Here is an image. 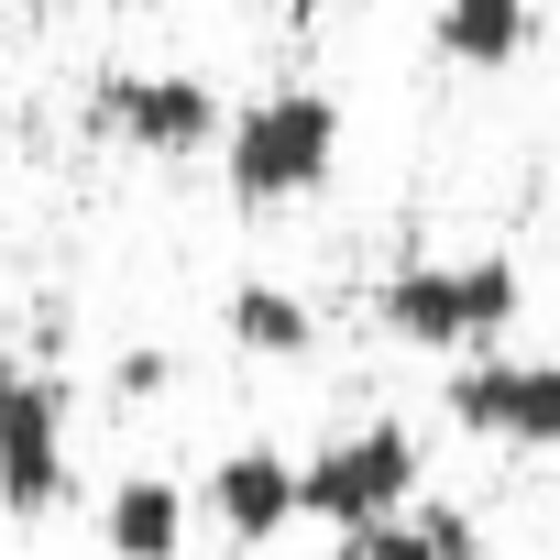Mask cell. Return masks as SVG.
Listing matches in <instances>:
<instances>
[{
	"mask_svg": "<svg viewBox=\"0 0 560 560\" xmlns=\"http://www.w3.org/2000/svg\"><path fill=\"white\" fill-rule=\"evenodd\" d=\"M209 516L242 538V549H264V538H287L298 516H308V462H287V451H264V440H242V451H220L209 462Z\"/></svg>",
	"mask_w": 560,
	"mask_h": 560,
	"instance_id": "cell-7",
	"label": "cell"
},
{
	"mask_svg": "<svg viewBox=\"0 0 560 560\" xmlns=\"http://www.w3.org/2000/svg\"><path fill=\"white\" fill-rule=\"evenodd\" d=\"M220 330H231V352H253V363H308L319 352V308L298 298V287H231L220 298Z\"/></svg>",
	"mask_w": 560,
	"mask_h": 560,
	"instance_id": "cell-9",
	"label": "cell"
},
{
	"mask_svg": "<svg viewBox=\"0 0 560 560\" xmlns=\"http://www.w3.org/2000/svg\"><path fill=\"white\" fill-rule=\"evenodd\" d=\"M330 165H341V100L330 89H264L220 143V176L242 209H298L330 187Z\"/></svg>",
	"mask_w": 560,
	"mask_h": 560,
	"instance_id": "cell-2",
	"label": "cell"
},
{
	"mask_svg": "<svg viewBox=\"0 0 560 560\" xmlns=\"http://www.w3.org/2000/svg\"><path fill=\"white\" fill-rule=\"evenodd\" d=\"M165 385H176V352H121V363H110V396H121V407H143V396H165Z\"/></svg>",
	"mask_w": 560,
	"mask_h": 560,
	"instance_id": "cell-12",
	"label": "cell"
},
{
	"mask_svg": "<svg viewBox=\"0 0 560 560\" xmlns=\"http://www.w3.org/2000/svg\"><path fill=\"white\" fill-rule=\"evenodd\" d=\"M100 549L110 560H187V494L165 472H121L100 505Z\"/></svg>",
	"mask_w": 560,
	"mask_h": 560,
	"instance_id": "cell-8",
	"label": "cell"
},
{
	"mask_svg": "<svg viewBox=\"0 0 560 560\" xmlns=\"http://www.w3.org/2000/svg\"><path fill=\"white\" fill-rule=\"evenodd\" d=\"M418 429H396V418H363V429H341V440H319L308 451V516L319 527H385V516H407L418 505Z\"/></svg>",
	"mask_w": 560,
	"mask_h": 560,
	"instance_id": "cell-4",
	"label": "cell"
},
{
	"mask_svg": "<svg viewBox=\"0 0 560 560\" xmlns=\"http://www.w3.org/2000/svg\"><path fill=\"white\" fill-rule=\"evenodd\" d=\"M89 121H100L121 154H154V165L231 143L220 89H209V78H187V67H121V78H100V89H89Z\"/></svg>",
	"mask_w": 560,
	"mask_h": 560,
	"instance_id": "cell-3",
	"label": "cell"
},
{
	"mask_svg": "<svg viewBox=\"0 0 560 560\" xmlns=\"http://www.w3.org/2000/svg\"><path fill=\"white\" fill-rule=\"evenodd\" d=\"M527 308V275L505 253H440V264H396L385 287H374V319L418 352H483L505 341Z\"/></svg>",
	"mask_w": 560,
	"mask_h": 560,
	"instance_id": "cell-1",
	"label": "cell"
},
{
	"mask_svg": "<svg viewBox=\"0 0 560 560\" xmlns=\"http://www.w3.org/2000/svg\"><path fill=\"white\" fill-rule=\"evenodd\" d=\"M440 56L451 67H472V78H494V67H516L527 56V34H538V0H440Z\"/></svg>",
	"mask_w": 560,
	"mask_h": 560,
	"instance_id": "cell-10",
	"label": "cell"
},
{
	"mask_svg": "<svg viewBox=\"0 0 560 560\" xmlns=\"http://www.w3.org/2000/svg\"><path fill=\"white\" fill-rule=\"evenodd\" d=\"M341 560H472V527L451 505H418V516H385V527H352Z\"/></svg>",
	"mask_w": 560,
	"mask_h": 560,
	"instance_id": "cell-11",
	"label": "cell"
},
{
	"mask_svg": "<svg viewBox=\"0 0 560 560\" xmlns=\"http://www.w3.org/2000/svg\"><path fill=\"white\" fill-rule=\"evenodd\" d=\"M440 407H451L472 440H505V451H560V352H549V363H462Z\"/></svg>",
	"mask_w": 560,
	"mask_h": 560,
	"instance_id": "cell-6",
	"label": "cell"
},
{
	"mask_svg": "<svg viewBox=\"0 0 560 560\" xmlns=\"http://www.w3.org/2000/svg\"><path fill=\"white\" fill-rule=\"evenodd\" d=\"M67 385L45 363H0V505L56 516L67 505Z\"/></svg>",
	"mask_w": 560,
	"mask_h": 560,
	"instance_id": "cell-5",
	"label": "cell"
},
{
	"mask_svg": "<svg viewBox=\"0 0 560 560\" xmlns=\"http://www.w3.org/2000/svg\"><path fill=\"white\" fill-rule=\"evenodd\" d=\"M287 12H319V0H287Z\"/></svg>",
	"mask_w": 560,
	"mask_h": 560,
	"instance_id": "cell-13",
	"label": "cell"
}]
</instances>
